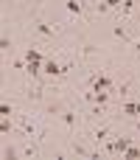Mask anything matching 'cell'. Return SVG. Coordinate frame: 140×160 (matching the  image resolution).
I'll list each match as a JSON object with an SVG mask.
<instances>
[{"instance_id":"6da1fadb","label":"cell","mask_w":140,"mask_h":160,"mask_svg":"<svg viewBox=\"0 0 140 160\" xmlns=\"http://www.w3.org/2000/svg\"><path fill=\"white\" fill-rule=\"evenodd\" d=\"M90 84H93V90H107V93L115 90V84H112V79H109L107 73H95V76L90 79Z\"/></svg>"},{"instance_id":"7a4b0ae2","label":"cell","mask_w":140,"mask_h":160,"mask_svg":"<svg viewBox=\"0 0 140 160\" xmlns=\"http://www.w3.org/2000/svg\"><path fill=\"white\" fill-rule=\"evenodd\" d=\"M42 73H48V76H62V73H65V68H62L56 59H48V62L42 65Z\"/></svg>"},{"instance_id":"3957f363","label":"cell","mask_w":140,"mask_h":160,"mask_svg":"<svg viewBox=\"0 0 140 160\" xmlns=\"http://www.w3.org/2000/svg\"><path fill=\"white\" fill-rule=\"evenodd\" d=\"M121 112H123V115H132V118L140 115V101H129V104H123V107H121Z\"/></svg>"},{"instance_id":"277c9868","label":"cell","mask_w":140,"mask_h":160,"mask_svg":"<svg viewBox=\"0 0 140 160\" xmlns=\"http://www.w3.org/2000/svg\"><path fill=\"white\" fill-rule=\"evenodd\" d=\"M109 135H112V132H109V127H101V129H95L93 141H95V143H107V141H109Z\"/></svg>"},{"instance_id":"5b68a950","label":"cell","mask_w":140,"mask_h":160,"mask_svg":"<svg viewBox=\"0 0 140 160\" xmlns=\"http://www.w3.org/2000/svg\"><path fill=\"white\" fill-rule=\"evenodd\" d=\"M25 59H28V62H45V56H42L36 48H28V51H25Z\"/></svg>"},{"instance_id":"8992f818","label":"cell","mask_w":140,"mask_h":160,"mask_svg":"<svg viewBox=\"0 0 140 160\" xmlns=\"http://www.w3.org/2000/svg\"><path fill=\"white\" fill-rule=\"evenodd\" d=\"M42 65H45V62H28L25 73H31V76H39V73H42Z\"/></svg>"},{"instance_id":"52a82bcc","label":"cell","mask_w":140,"mask_h":160,"mask_svg":"<svg viewBox=\"0 0 140 160\" xmlns=\"http://www.w3.org/2000/svg\"><path fill=\"white\" fill-rule=\"evenodd\" d=\"M62 121H65V127H67V129H73V127H76V112H70V110H67V112L62 115Z\"/></svg>"},{"instance_id":"ba28073f","label":"cell","mask_w":140,"mask_h":160,"mask_svg":"<svg viewBox=\"0 0 140 160\" xmlns=\"http://www.w3.org/2000/svg\"><path fill=\"white\" fill-rule=\"evenodd\" d=\"M67 11H73V14H81V3H79V0H67Z\"/></svg>"},{"instance_id":"9c48e42d","label":"cell","mask_w":140,"mask_h":160,"mask_svg":"<svg viewBox=\"0 0 140 160\" xmlns=\"http://www.w3.org/2000/svg\"><path fill=\"white\" fill-rule=\"evenodd\" d=\"M20 155H22V158H34V155H36V146H34V143H28V146H22V152H20Z\"/></svg>"},{"instance_id":"30bf717a","label":"cell","mask_w":140,"mask_h":160,"mask_svg":"<svg viewBox=\"0 0 140 160\" xmlns=\"http://www.w3.org/2000/svg\"><path fill=\"white\" fill-rule=\"evenodd\" d=\"M36 31H39V34H45V37H53V28H51V25H45V22H39V25H36Z\"/></svg>"},{"instance_id":"8fae6325","label":"cell","mask_w":140,"mask_h":160,"mask_svg":"<svg viewBox=\"0 0 140 160\" xmlns=\"http://www.w3.org/2000/svg\"><path fill=\"white\" fill-rule=\"evenodd\" d=\"M0 129H3V132H11V121H8V115L0 121Z\"/></svg>"},{"instance_id":"7c38bea8","label":"cell","mask_w":140,"mask_h":160,"mask_svg":"<svg viewBox=\"0 0 140 160\" xmlns=\"http://www.w3.org/2000/svg\"><path fill=\"white\" fill-rule=\"evenodd\" d=\"M132 8H135V3H132V0H123V11H126V14H129V11H132Z\"/></svg>"},{"instance_id":"4fadbf2b","label":"cell","mask_w":140,"mask_h":160,"mask_svg":"<svg viewBox=\"0 0 140 160\" xmlns=\"http://www.w3.org/2000/svg\"><path fill=\"white\" fill-rule=\"evenodd\" d=\"M115 37H118V39H126V31H123V28L118 25V28H115Z\"/></svg>"},{"instance_id":"5bb4252c","label":"cell","mask_w":140,"mask_h":160,"mask_svg":"<svg viewBox=\"0 0 140 160\" xmlns=\"http://www.w3.org/2000/svg\"><path fill=\"white\" fill-rule=\"evenodd\" d=\"M73 152H76V155H90V152H87L84 146H73ZM90 158H93V155H90Z\"/></svg>"},{"instance_id":"9a60e30c","label":"cell","mask_w":140,"mask_h":160,"mask_svg":"<svg viewBox=\"0 0 140 160\" xmlns=\"http://www.w3.org/2000/svg\"><path fill=\"white\" fill-rule=\"evenodd\" d=\"M104 3H107L109 8H112V6H121V0H104Z\"/></svg>"}]
</instances>
